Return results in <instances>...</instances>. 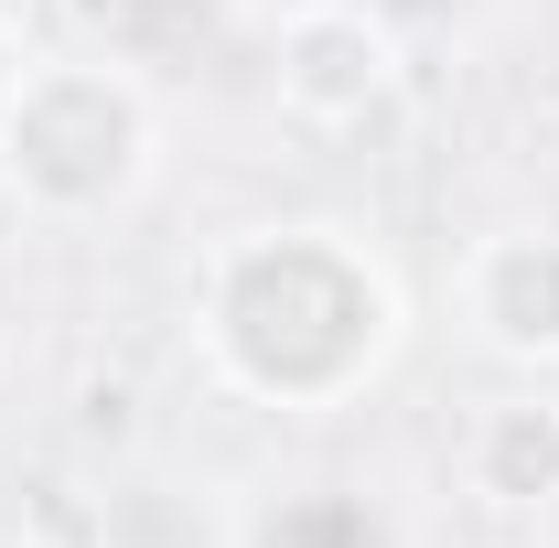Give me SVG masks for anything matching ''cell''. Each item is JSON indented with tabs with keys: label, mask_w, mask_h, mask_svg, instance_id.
Here are the masks:
<instances>
[{
	"label": "cell",
	"mask_w": 559,
	"mask_h": 548,
	"mask_svg": "<svg viewBox=\"0 0 559 548\" xmlns=\"http://www.w3.org/2000/svg\"><path fill=\"white\" fill-rule=\"evenodd\" d=\"M0 366H11V334H0Z\"/></svg>",
	"instance_id": "30bf717a"
},
{
	"label": "cell",
	"mask_w": 559,
	"mask_h": 548,
	"mask_svg": "<svg viewBox=\"0 0 559 548\" xmlns=\"http://www.w3.org/2000/svg\"><path fill=\"white\" fill-rule=\"evenodd\" d=\"M66 11L86 33V55L130 65L140 86H173L237 44V0H66Z\"/></svg>",
	"instance_id": "8992f818"
},
{
	"label": "cell",
	"mask_w": 559,
	"mask_h": 548,
	"mask_svg": "<svg viewBox=\"0 0 559 548\" xmlns=\"http://www.w3.org/2000/svg\"><path fill=\"white\" fill-rule=\"evenodd\" d=\"M259 75L301 140L388 130L409 97V22H388L377 0H280L259 33Z\"/></svg>",
	"instance_id": "3957f363"
},
{
	"label": "cell",
	"mask_w": 559,
	"mask_h": 548,
	"mask_svg": "<svg viewBox=\"0 0 559 548\" xmlns=\"http://www.w3.org/2000/svg\"><path fill=\"white\" fill-rule=\"evenodd\" d=\"M388 22H409V11H474V0H377Z\"/></svg>",
	"instance_id": "9c48e42d"
},
{
	"label": "cell",
	"mask_w": 559,
	"mask_h": 548,
	"mask_svg": "<svg viewBox=\"0 0 559 548\" xmlns=\"http://www.w3.org/2000/svg\"><path fill=\"white\" fill-rule=\"evenodd\" d=\"M226 548H399V516L355 474H290L226 505Z\"/></svg>",
	"instance_id": "52a82bcc"
},
{
	"label": "cell",
	"mask_w": 559,
	"mask_h": 548,
	"mask_svg": "<svg viewBox=\"0 0 559 548\" xmlns=\"http://www.w3.org/2000/svg\"><path fill=\"white\" fill-rule=\"evenodd\" d=\"M194 355L270 419H334L409 355V279L345 215H259L194 259Z\"/></svg>",
	"instance_id": "6da1fadb"
},
{
	"label": "cell",
	"mask_w": 559,
	"mask_h": 548,
	"mask_svg": "<svg viewBox=\"0 0 559 548\" xmlns=\"http://www.w3.org/2000/svg\"><path fill=\"white\" fill-rule=\"evenodd\" d=\"M452 474L485 516H549L559 505V398L549 388H506L463 419L452 441Z\"/></svg>",
	"instance_id": "5b68a950"
},
{
	"label": "cell",
	"mask_w": 559,
	"mask_h": 548,
	"mask_svg": "<svg viewBox=\"0 0 559 548\" xmlns=\"http://www.w3.org/2000/svg\"><path fill=\"white\" fill-rule=\"evenodd\" d=\"M22 65H33V44H22V22L0 11V108H11V86H22Z\"/></svg>",
	"instance_id": "ba28073f"
},
{
	"label": "cell",
	"mask_w": 559,
	"mask_h": 548,
	"mask_svg": "<svg viewBox=\"0 0 559 548\" xmlns=\"http://www.w3.org/2000/svg\"><path fill=\"white\" fill-rule=\"evenodd\" d=\"M452 312L516 377H559V215H516L485 226L452 259Z\"/></svg>",
	"instance_id": "277c9868"
},
{
	"label": "cell",
	"mask_w": 559,
	"mask_h": 548,
	"mask_svg": "<svg viewBox=\"0 0 559 548\" xmlns=\"http://www.w3.org/2000/svg\"><path fill=\"white\" fill-rule=\"evenodd\" d=\"M162 183V86L108 55H33L0 108V205L44 237H97Z\"/></svg>",
	"instance_id": "7a4b0ae2"
}]
</instances>
